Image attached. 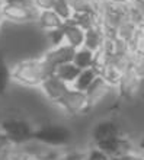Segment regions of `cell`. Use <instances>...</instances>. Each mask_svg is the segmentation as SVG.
Segmentation results:
<instances>
[{
	"instance_id": "1",
	"label": "cell",
	"mask_w": 144,
	"mask_h": 160,
	"mask_svg": "<svg viewBox=\"0 0 144 160\" xmlns=\"http://www.w3.org/2000/svg\"><path fill=\"white\" fill-rule=\"evenodd\" d=\"M52 73L54 70L44 61L42 57H32L17 61L10 68V79L23 88H39Z\"/></svg>"
},
{
	"instance_id": "2",
	"label": "cell",
	"mask_w": 144,
	"mask_h": 160,
	"mask_svg": "<svg viewBox=\"0 0 144 160\" xmlns=\"http://www.w3.org/2000/svg\"><path fill=\"white\" fill-rule=\"evenodd\" d=\"M32 140L47 147H61L70 143L72 132L67 127L60 125V124H44L34 130Z\"/></svg>"
},
{
	"instance_id": "3",
	"label": "cell",
	"mask_w": 144,
	"mask_h": 160,
	"mask_svg": "<svg viewBox=\"0 0 144 160\" xmlns=\"http://www.w3.org/2000/svg\"><path fill=\"white\" fill-rule=\"evenodd\" d=\"M34 127L31 125L26 119L22 118H7L0 122V131L9 138V141L16 146L28 143L32 140Z\"/></svg>"
},
{
	"instance_id": "4",
	"label": "cell",
	"mask_w": 144,
	"mask_h": 160,
	"mask_svg": "<svg viewBox=\"0 0 144 160\" xmlns=\"http://www.w3.org/2000/svg\"><path fill=\"white\" fill-rule=\"evenodd\" d=\"M38 12L34 6H17V4H2L0 8V18L3 22H10L16 25H23L35 22Z\"/></svg>"
},
{
	"instance_id": "5",
	"label": "cell",
	"mask_w": 144,
	"mask_h": 160,
	"mask_svg": "<svg viewBox=\"0 0 144 160\" xmlns=\"http://www.w3.org/2000/svg\"><path fill=\"white\" fill-rule=\"evenodd\" d=\"M95 148H97L99 152H102L108 157H115L121 156V154H127V153L137 152L134 141L124 134L114 137V138L105 140V141L95 143Z\"/></svg>"
},
{
	"instance_id": "6",
	"label": "cell",
	"mask_w": 144,
	"mask_h": 160,
	"mask_svg": "<svg viewBox=\"0 0 144 160\" xmlns=\"http://www.w3.org/2000/svg\"><path fill=\"white\" fill-rule=\"evenodd\" d=\"M55 105L60 106V109L67 115H79L89 111L85 93L74 90L73 88H68V90L64 93L63 98Z\"/></svg>"
},
{
	"instance_id": "7",
	"label": "cell",
	"mask_w": 144,
	"mask_h": 160,
	"mask_svg": "<svg viewBox=\"0 0 144 160\" xmlns=\"http://www.w3.org/2000/svg\"><path fill=\"white\" fill-rule=\"evenodd\" d=\"M141 82H143V77H140L137 74L132 67H128L125 72L121 74V79H119V83L117 86V90H118L119 96L124 98V99H128L131 101L137 96V93L140 92L141 88Z\"/></svg>"
},
{
	"instance_id": "8",
	"label": "cell",
	"mask_w": 144,
	"mask_h": 160,
	"mask_svg": "<svg viewBox=\"0 0 144 160\" xmlns=\"http://www.w3.org/2000/svg\"><path fill=\"white\" fill-rule=\"evenodd\" d=\"M73 54H74L73 48H70L66 44H61V45H57V47H50L41 57H42V60L52 70H55V67H58L61 64L72 63Z\"/></svg>"
},
{
	"instance_id": "9",
	"label": "cell",
	"mask_w": 144,
	"mask_h": 160,
	"mask_svg": "<svg viewBox=\"0 0 144 160\" xmlns=\"http://www.w3.org/2000/svg\"><path fill=\"white\" fill-rule=\"evenodd\" d=\"M68 84H66L64 82L58 79V77H55L54 74H51L48 76L47 79L44 80L39 89H41V92L45 98H47L48 101H51L52 103H57V102L63 98V95L68 90Z\"/></svg>"
},
{
	"instance_id": "10",
	"label": "cell",
	"mask_w": 144,
	"mask_h": 160,
	"mask_svg": "<svg viewBox=\"0 0 144 160\" xmlns=\"http://www.w3.org/2000/svg\"><path fill=\"white\" fill-rule=\"evenodd\" d=\"M111 90H114V89L111 88L105 80H102L101 77H96L95 82L90 84L89 88H87V90L85 92L89 109H92L93 106H96V105H99L101 102H103V99L109 95Z\"/></svg>"
},
{
	"instance_id": "11",
	"label": "cell",
	"mask_w": 144,
	"mask_h": 160,
	"mask_svg": "<svg viewBox=\"0 0 144 160\" xmlns=\"http://www.w3.org/2000/svg\"><path fill=\"white\" fill-rule=\"evenodd\" d=\"M61 32H63V44L68 45L73 50H77V48L83 47L85 31L82 29L80 26H77L74 22H64L63 26H61Z\"/></svg>"
},
{
	"instance_id": "12",
	"label": "cell",
	"mask_w": 144,
	"mask_h": 160,
	"mask_svg": "<svg viewBox=\"0 0 144 160\" xmlns=\"http://www.w3.org/2000/svg\"><path fill=\"white\" fill-rule=\"evenodd\" d=\"M121 134H122L121 127L112 119H103V121L97 122L92 130V138L95 143L114 138V137H118Z\"/></svg>"
},
{
	"instance_id": "13",
	"label": "cell",
	"mask_w": 144,
	"mask_h": 160,
	"mask_svg": "<svg viewBox=\"0 0 144 160\" xmlns=\"http://www.w3.org/2000/svg\"><path fill=\"white\" fill-rule=\"evenodd\" d=\"M35 22H37V25H38L39 29L42 31V32H45V34L50 32V31L60 29L64 23L51 9H48V10H39Z\"/></svg>"
},
{
	"instance_id": "14",
	"label": "cell",
	"mask_w": 144,
	"mask_h": 160,
	"mask_svg": "<svg viewBox=\"0 0 144 160\" xmlns=\"http://www.w3.org/2000/svg\"><path fill=\"white\" fill-rule=\"evenodd\" d=\"M103 41H105V34H103L101 25L93 26V28L85 31V42H83V47L87 48V50L96 52V51H99L102 48Z\"/></svg>"
},
{
	"instance_id": "15",
	"label": "cell",
	"mask_w": 144,
	"mask_h": 160,
	"mask_svg": "<svg viewBox=\"0 0 144 160\" xmlns=\"http://www.w3.org/2000/svg\"><path fill=\"white\" fill-rule=\"evenodd\" d=\"M93 60H95V52L93 51L87 50V48H85V47H80V48L74 50L72 63L74 64L79 70H86V68H92Z\"/></svg>"
},
{
	"instance_id": "16",
	"label": "cell",
	"mask_w": 144,
	"mask_h": 160,
	"mask_svg": "<svg viewBox=\"0 0 144 160\" xmlns=\"http://www.w3.org/2000/svg\"><path fill=\"white\" fill-rule=\"evenodd\" d=\"M79 73H80V70H79L73 63H66V64L58 66V67H55L52 74H54L55 77H58V79L61 80V82H64L66 84L72 86Z\"/></svg>"
},
{
	"instance_id": "17",
	"label": "cell",
	"mask_w": 144,
	"mask_h": 160,
	"mask_svg": "<svg viewBox=\"0 0 144 160\" xmlns=\"http://www.w3.org/2000/svg\"><path fill=\"white\" fill-rule=\"evenodd\" d=\"M97 77V74L92 70V68H86V70H80V73L77 74L76 80L73 82V84L70 88H73L74 90H79V92L85 93L87 90L90 84L95 82V79Z\"/></svg>"
},
{
	"instance_id": "18",
	"label": "cell",
	"mask_w": 144,
	"mask_h": 160,
	"mask_svg": "<svg viewBox=\"0 0 144 160\" xmlns=\"http://www.w3.org/2000/svg\"><path fill=\"white\" fill-rule=\"evenodd\" d=\"M141 26H137L134 25L132 22H130L128 19H125L124 18L122 22L119 23V26L117 28V38L121 39V41H124L125 44H128V42L131 41L134 37H136L137 31L140 29Z\"/></svg>"
},
{
	"instance_id": "19",
	"label": "cell",
	"mask_w": 144,
	"mask_h": 160,
	"mask_svg": "<svg viewBox=\"0 0 144 160\" xmlns=\"http://www.w3.org/2000/svg\"><path fill=\"white\" fill-rule=\"evenodd\" d=\"M72 6L73 15H86V13H97L96 0H68Z\"/></svg>"
},
{
	"instance_id": "20",
	"label": "cell",
	"mask_w": 144,
	"mask_h": 160,
	"mask_svg": "<svg viewBox=\"0 0 144 160\" xmlns=\"http://www.w3.org/2000/svg\"><path fill=\"white\" fill-rule=\"evenodd\" d=\"M51 10H52L63 22L72 21L73 10H72V6H70V2H68V0H55Z\"/></svg>"
},
{
	"instance_id": "21",
	"label": "cell",
	"mask_w": 144,
	"mask_h": 160,
	"mask_svg": "<svg viewBox=\"0 0 144 160\" xmlns=\"http://www.w3.org/2000/svg\"><path fill=\"white\" fill-rule=\"evenodd\" d=\"M10 67L7 64V60L4 58V55L0 52V96L6 93L9 84H10Z\"/></svg>"
},
{
	"instance_id": "22",
	"label": "cell",
	"mask_w": 144,
	"mask_h": 160,
	"mask_svg": "<svg viewBox=\"0 0 144 160\" xmlns=\"http://www.w3.org/2000/svg\"><path fill=\"white\" fill-rule=\"evenodd\" d=\"M121 74H122V73L118 72L117 68H114L112 66H109V64H106L105 67L102 68V72L99 73L97 77H101L102 80H105L112 89H117V86H118V83H119V79H121Z\"/></svg>"
},
{
	"instance_id": "23",
	"label": "cell",
	"mask_w": 144,
	"mask_h": 160,
	"mask_svg": "<svg viewBox=\"0 0 144 160\" xmlns=\"http://www.w3.org/2000/svg\"><path fill=\"white\" fill-rule=\"evenodd\" d=\"M47 39L50 42V47H57L63 44V32H61V28L60 29H54L47 32Z\"/></svg>"
},
{
	"instance_id": "24",
	"label": "cell",
	"mask_w": 144,
	"mask_h": 160,
	"mask_svg": "<svg viewBox=\"0 0 144 160\" xmlns=\"http://www.w3.org/2000/svg\"><path fill=\"white\" fill-rule=\"evenodd\" d=\"M15 148H16V144L13 143H9L7 146L0 148V160H12L13 154H15Z\"/></svg>"
},
{
	"instance_id": "25",
	"label": "cell",
	"mask_w": 144,
	"mask_h": 160,
	"mask_svg": "<svg viewBox=\"0 0 144 160\" xmlns=\"http://www.w3.org/2000/svg\"><path fill=\"white\" fill-rule=\"evenodd\" d=\"M54 2L55 0H32V6L37 10H48V9H52Z\"/></svg>"
},
{
	"instance_id": "26",
	"label": "cell",
	"mask_w": 144,
	"mask_h": 160,
	"mask_svg": "<svg viewBox=\"0 0 144 160\" xmlns=\"http://www.w3.org/2000/svg\"><path fill=\"white\" fill-rule=\"evenodd\" d=\"M85 160H109V157L102 152H99L97 148H92L89 153H86Z\"/></svg>"
},
{
	"instance_id": "27",
	"label": "cell",
	"mask_w": 144,
	"mask_h": 160,
	"mask_svg": "<svg viewBox=\"0 0 144 160\" xmlns=\"http://www.w3.org/2000/svg\"><path fill=\"white\" fill-rule=\"evenodd\" d=\"M109 160H143V156L140 152H132L127 153V154H121V156L109 157Z\"/></svg>"
},
{
	"instance_id": "28",
	"label": "cell",
	"mask_w": 144,
	"mask_h": 160,
	"mask_svg": "<svg viewBox=\"0 0 144 160\" xmlns=\"http://www.w3.org/2000/svg\"><path fill=\"white\" fill-rule=\"evenodd\" d=\"M3 4H17V6H32V0H3Z\"/></svg>"
},
{
	"instance_id": "29",
	"label": "cell",
	"mask_w": 144,
	"mask_h": 160,
	"mask_svg": "<svg viewBox=\"0 0 144 160\" xmlns=\"http://www.w3.org/2000/svg\"><path fill=\"white\" fill-rule=\"evenodd\" d=\"M9 143H10V141H9V138L3 134V132H2V131H0V148H3L4 146H7Z\"/></svg>"
},
{
	"instance_id": "30",
	"label": "cell",
	"mask_w": 144,
	"mask_h": 160,
	"mask_svg": "<svg viewBox=\"0 0 144 160\" xmlns=\"http://www.w3.org/2000/svg\"><path fill=\"white\" fill-rule=\"evenodd\" d=\"M115 2H127V0H115Z\"/></svg>"
},
{
	"instance_id": "31",
	"label": "cell",
	"mask_w": 144,
	"mask_h": 160,
	"mask_svg": "<svg viewBox=\"0 0 144 160\" xmlns=\"http://www.w3.org/2000/svg\"><path fill=\"white\" fill-rule=\"evenodd\" d=\"M2 23H3V21H2V18H0V25H2Z\"/></svg>"
},
{
	"instance_id": "32",
	"label": "cell",
	"mask_w": 144,
	"mask_h": 160,
	"mask_svg": "<svg viewBox=\"0 0 144 160\" xmlns=\"http://www.w3.org/2000/svg\"><path fill=\"white\" fill-rule=\"evenodd\" d=\"M0 3H3V0H0Z\"/></svg>"
},
{
	"instance_id": "33",
	"label": "cell",
	"mask_w": 144,
	"mask_h": 160,
	"mask_svg": "<svg viewBox=\"0 0 144 160\" xmlns=\"http://www.w3.org/2000/svg\"><path fill=\"white\" fill-rule=\"evenodd\" d=\"M2 4H3V3H0V8H2Z\"/></svg>"
}]
</instances>
